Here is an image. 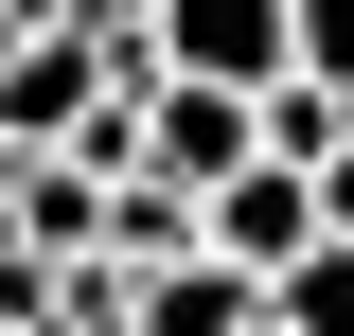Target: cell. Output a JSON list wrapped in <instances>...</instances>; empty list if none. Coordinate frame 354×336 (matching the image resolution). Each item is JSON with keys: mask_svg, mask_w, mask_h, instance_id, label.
<instances>
[{"mask_svg": "<svg viewBox=\"0 0 354 336\" xmlns=\"http://www.w3.org/2000/svg\"><path fill=\"white\" fill-rule=\"evenodd\" d=\"M124 336H266V265H230V248H177V265H142Z\"/></svg>", "mask_w": 354, "mask_h": 336, "instance_id": "277c9868", "label": "cell"}, {"mask_svg": "<svg viewBox=\"0 0 354 336\" xmlns=\"http://www.w3.org/2000/svg\"><path fill=\"white\" fill-rule=\"evenodd\" d=\"M0 53H18V18H0Z\"/></svg>", "mask_w": 354, "mask_h": 336, "instance_id": "8fae6325", "label": "cell"}, {"mask_svg": "<svg viewBox=\"0 0 354 336\" xmlns=\"http://www.w3.org/2000/svg\"><path fill=\"white\" fill-rule=\"evenodd\" d=\"M18 160H36V142H0V230H18Z\"/></svg>", "mask_w": 354, "mask_h": 336, "instance_id": "9c48e42d", "label": "cell"}, {"mask_svg": "<svg viewBox=\"0 0 354 336\" xmlns=\"http://www.w3.org/2000/svg\"><path fill=\"white\" fill-rule=\"evenodd\" d=\"M266 336H283V319H266Z\"/></svg>", "mask_w": 354, "mask_h": 336, "instance_id": "7c38bea8", "label": "cell"}, {"mask_svg": "<svg viewBox=\"0 0 354 336\" xmlns=\"http://www.w3.org/2000/svg\"><path fill=\"white\" fill-rule=\"evenodd\" d=\"M88 18H160V0H88Z\"/></svg>", "mask_w": 354, "mask_h": 336, "instance_id": "30bf717a", "label": "cell"}, {"mask_svg": "<svg viewBox=\"0 0 354 336\" xmlns=\"http://www.w3.org/2000/svg\"><path fill=\"white\" fill-rule=\"evenodd\" d=\"M319 230H354V142H337V160H319Z\"/></svg>", "mask_w": 354, "mask_h": 336, "instance_id": "ba28073f", "label": "cell"}, {"mask_svg": "<svg viewBox=\"0 0 354 336\" xmlns=\"http://www.w3.org/2000/svg\"><path fill=\"white\" fill-rule=\"evenodd\" d=\"M213 248L230 265H301L319 248V160H230L213 177Z\"/></svg>", "mask_w": 354, "mask_h": 336, "instance_id": "3957f363", "label": "cell"}, {"mask_svg": "<svg viewBox=\"0 0 354 336\" xmlns=\"http://www.w3.org/2000/svg\"><path fill=\"white\" fill-rule=\"evenodd\" d=\"M301 71H337V88H354V0H301Z\"/></svg>", "mask_w": 354, "mask_h": 336, "instance_id": "52a82bcc", "label": "cell"}, {"mask_svg": "<svg viewBox=\"0 0 354 336\" xmlns=\"http://www.w3.org/2000/svg\"><path fill=\"white\" fill-rule=\"evenodd\" d=\"M160 71L283 88V71H301V0H160Z\"/></svg>", "mask_w": 354, "mask_h": 336, "instance_id": "6da1fadb", "label": "cell"}, {"mask_svg": "<svg viewBox=\"0 0 354 336\" xmlns=\"http://www.w3.org/2000/svg\"><path fill=\"white\" fill-rule=\"evenodd\" d=\"M88 106H106V18H36L0 53V142H71Z\"/></svg>", "mask_w": 354, "mask_h": 336, "instance_id": "7a4b0ae2", "label": "cell"}, {"mask_svg": "<svg viewBox=\"0 0 354 336\" xmlns=\"http://www.w3.org/2000/svg\"><path fill=\"white\" fill-rule=\"evenodd\" d=\"M266 319L283 336H354V230H319L301 265H266Z\"/></svg>", "mask_w": 354, "mask_h": 336, "instance_id": "5b68a950", "label": "cell"}, {"mask_svg": "<svg viewBox=\"0 0 354 336\" xmlns=\"http://www.w3.org/2000/svg\"><path fill=\"white\" fill-rule=\"evenodd\" d=\"M0 336H53V248L36 230H0Z\"/></svg>", "mask_w": 354, "mask_h": 336, "instance_id": "8992f818", "label": "cell"}]
</instances>
